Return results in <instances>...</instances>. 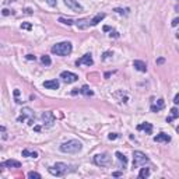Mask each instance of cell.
Returning <instances> with one entry per match:
<instances>
[{
    "label": "cell",
    "mask_w": 179,
    "mask_h": 179,
    "mask_svg": "<svg viewBox=\"0 0 179 179\" xmlns=\"http://www.w3.org/2000/svg\"><path fill=\"white\" fill-rule=\"evenodd\" d=\"M83 144L79 140H69V141L60 144V151L66 153V154H77L79 151H81Z\"/></svg>",
    "instance_id": "cell-1"
},
{
    "label": "cell",
    "mask_w": 179,
    "mask_h": 179,
    "mask_svg": "<svg viewBox=\"0 0 179 179\" xmlns=\"http://www.w3.org/2000/svg\"><path fill=\"white\" fill-rule=\"evenodd\" d=\"M73 51V45L69 41H64V42L56 43L55 46H52V53H55L58 56H69Z\"/></svg>",
    "instance_id": "cell-2"
},
{
    "label": "cell",
    "mask_w": 179,
    "mask_h": 179,
    "mask_svg": "<svg viewBox=\"0 0 179 179\" xmlns=\"http://www.w3.org/2000/svg\"><path fill=\"white\" fill-rule=\"evenodd\" d=\"M70 168H73V167H70V165L64 164V162H56L53 167L49 168V173L60 178V176H64L66 173H69L70 171H74V169H70Z\"/></svg>",
    "instance_id": "cell-3"
},
{
    "label": "cell",
    "mask_w": 179,
    "mask_h": 179,
    "mask_svg": "<svg viewBox=\"0 0 179 179\" xmlns=\"http://www.w3.org/2000/svg\"><path fill=\"white\" fill-rule=\"evenodd\" d=\"M148 162H150V158L144 153H141V151L133 153V168H140L143 165L148 164Z\"/></svg>",
    "instance_id": "cell-4"
},
{
    "label": "cell",
    "mask_w": 179,
    "mask_h": 179,
    "mask_svg": "<svg viewBox=\"0 0 179 179\" xmlns=\"http://www.w3.org/2000/svg\"><path fill=\"white\" fill-rule=\"evenodd\" d=\"M112 162V158L108 153H102V154H97L94 157V164L98 167H108Z\"/></svg>",
    "instance_id": "cell-5"
},
{
    "label": "cell",
    "mask_w": 179,
    "mask_h": 179,
    "mask_svg": "<svg viewBox=\"0 0 179 179\" xmlns=\"http://www.w3.org/2000/svg\"><path fill=\"white\" fill-rule=\"evenodd\" d=\"M27 119H28V124L32 126L34 119H35V113H34V111L30 109V108H24V109L21 111V115H20V118H18V122H25Z\"/></svg>",
    "instance_id": "cell-6"
},
{
    "label": "cell",
    "mask_w": 179,
    "mask_h": 179,
    "mask_svg": "<svg viewBox=\"0 0 179 179\" xmlns=\"http://www.w3.org/2000/svg\"><path fill=\"white\" fill-rule=\"evenodd\" d=\"M60 79L63 80L64 83H67V84H73V83H76L77 80H79V76L74 74V73H71V71H62Z\"/></svg>",
    "instance_id": "cell-7"
},
{
    "label": "cell",
    "mask_w": 179,
    "mask_h": 179,
    "mask_svg": "<svg viewBox=\"0 0 179 179\" xmlns=\"http://www.w3.org/2000/svg\"><path fill=\"white\" fill-rule=\"evenodd\" d=\"M41 119H42L43 124H45L46 128H51V126H53V123H55V115H53V112H51V111L43 112L42 116H41Z\"/></svg>",
    "instance_id": "cell-8"
},
{
    "label": "cell",
    "mask_w": 179,
    "mask_h": 179,
    "mask_svg": "<svg viewBox=\"0 0 179 179\" xmlns=\"http://www.w3.org/2000/svg\"><path fill=\"white\" fill-rule=\"evenodd\" d=\"M81 64H85V66H92L94 64V60H92V55L91 53H87L84 55L81 59H77L76 60V66H81Z\"/></svg>",
    "instance_id": "cell-9"
},
{
    "label": "cell",
    "mask_w": 179,
    "mask_h": 179,
    "mask_svg": "<svg viewBox=\"0 0 179 179\" xmlns=\"http://www.w3.org/2000/svg\"><path fill=\"white\" fill-rule=\"evenodd\" d=\"M64 4L69 7L70 10H73V11H83V6L77 2V0H64Z\"/></svg>",
    "instance_id": "cell-10"
},
{
    "label": "cell",
    "mask_w": 179,
    "mask_h": 179,
    "mask_svg": "<svg viewBox=\"0 0 179 179\" xmlns=\"http://www.w3.org/2000/svg\"><path fill=\"white\" fill-rule=\"evenodd\" d=\"M74 24L77 25V28L79 30H87V28L91 27V24H90V18H81V20H77Z\"/></svg>",
    "instance_id": "cell-11"
},
{
    "label": "cell",
    "mask_w": 179,
    "mask_h": 179,
    "mask_svg": "<svg viewBox=\"0 0 179 179\" xmlns=\"http://www.w3.org/2000/svg\"><path fill=\"white\" fill-rule=\"evenodd\" d=\"M43 87L48 88V90H58L59 87H60V84H59L58 80H48V81H43Z\"/></svg>",
    "instance_id": "cell-12"
},
{
    "label": "cell",
    "mask_w": 179,
    "mask_h": 179,
    "mask_svg": "<svg viewBox=\"0 0 179 179\" xmlns=\"http://www.w3.org/2000/svg\"><path fill=\"white\" fill-rule=\"evenodd\" d=\"M154 141L155 143H169L171 141V136H168L167 133H158L157 136L154 137Z\"/></svg>",
    "instance_id": "cell-13"
},
{
    "label": "cell",
    "mask_w": 179,
    "mask_h": 179,
    "mask_svg": "<svg viewBox=\"0 0 179 179\" xmlns=\"http://www.w3.org/2000/svg\"><path fill=\"white\" fill-rule=\"evenodd\" d=\"M137 130H143V132H146L147 134H151V133H153V124L148 123V122L140 123L139 126H137Z\"/></svg>",
    "instance_id": "cell-14"
},
{
    "label": "cell",
    "mask_w": 179,
    "mask_h": 179,
    "mask_svg": "<svg viewBox=\"0 0 179 179\" xmlns=\"http://www.w3.org/2000/svg\"><path fill=\"white\" fill-rule=\"evenodd\" d=\"M116 158H118L119 165H120L122 169H124V168L128 167V158H126V155H124V154H122L120 151H118V153H116Z\"/></svg>",
    "instance_id": "cell-15"
},
{
    "label": "cell",
    "mask_w": 179,
    "mask_h": 179,
    "mask_svg": "<svg viewBox=\"0 0 179 179\" xmlns=\"http://www.w3.org/2000/svg\"><path fill=\"white\" fill-rule=\"evenodd\" d=\"M0 167H6V168H21V164H20L18 161H15V160H7V161H4V162L0 165Z\"/></svg>",
    "instance_id": "cell-16"
},
{
    "label": "cell",
    "mask_w": 179,
    "mask_h": 179,
    "mask_svg": "<svg viewBox=\"0 0 179 179\" xmlns=\"http://www.w3.org/2000/svg\"><path fill=\"white\" fill-rule=\"evenodd\" d=\"M133 66H134V69L139 70V71H141V73H146V71H147V64L144 63L143 60H134Z\"/></svg>",
    "instance_id": "cell-17"
},
{
    "label": "cell",
    "mask_w": 179,
    "mask_h": 179,
    "mask_svg": "<svg viewBox=\"0 0 179 179\" xmlns=\"http://www.w3.org/2000/svg\"><path fill=\"white\" fill-rule=\"evenodd\" d=\"M105 17H106V15H105V13H98V14L95 15L94 18H91V20H90V24H91V27H94V25H97L98 22H101L104 18H105Z\"/></svg>",
    "instance_id": "cell-18"
},
{
    "label": "cell",
    "mask_w": 179,
    "mask_h": 179,
    "mask_svg": "<svg viewBox=\"0 0 179 179\" xmlns=\"http://www.w3.org/2000/svg\"><path fill=\"white\" fill-rule=\"evenodd\" d=\"M164 106H165L164 100H158L157 102L151 105V112H158V111H161L162 108H164Z\"/></svg>",
    "instance_id": "cell-19"
},
{
    "label": "cell",
    "mask_w": 179,
    "mask_h": 179,
    "mask_svg": "<svg viewBox=\"0 0 179 179\" xmlns=\"http://www.w3.org/2000/svg\"><path fill=\"white\" fill-rule=\"evenodd\" d=\"M79 92L83 94V95H85V97H92V95H94V91H92L88 85H83V87L79 90Z\"/></svg>",
    "instance_id": "cell-20"
},
{
    "label": "cell",
    "mask_w": 179,
    "mask_h": 179,
    "mask_svg": "<svg viewBox=\"0 0 179 179\" xmlns=\"http://www.w3.org/2000/svg\"><path fill=\"white\" fill-rule=\"evenodd\" d=\"M179 116V112H178V108H172L171 109V116H168L167 118V122L169 123V122H172V120H175L176 118Z\"/></svg>",
    "instance_id": "cell-21"
},
{
    "label": "cell",
    "mask_w": 179,
    "mask_h": 179,
    "mask_svg": "<svg viewBox=\"0 0 179 179\" xmlns=\"http://www.w3.org/2000/svg\"><path fill=\"white\" fill-rule=\"evenodd\" d=\"M21 155H22V157H31V158H38V153H37V151H30V150H22Z\"/></svg>",
    "instance_id": "cell-22"
},
{
    "label": "cell",
    "mask_w": 179,
    "mask_h": 179,
    "mask_svg": "<svg viewBox=\"0 0 179 179\" xmlns=\"http://www.w3.org/2000/svg\"><path fill=\"white\" fill-rule=\"evenodd\" d=\"M150 176V168H141L139 172V178L144 179V178H148Z\"/></svg>",
    "instance_id": "cell-23"
},
{
    "label": "cell",
    "mask_w": 179,
    "mask_h": 179,
    "mask_svg": "<svg viewBox=\"0 0 179 179\" xmlns=\"http://www.w3.org/2000/svg\"><path fill=\"white\" fill-rule=\"evenodd\" d=\"M41 62H42L45 66H51V63H52L51 58H49V56H46V55H43L42 58H41Z\"/></svg>",
    "instance_id": "cell-24"
},
{
    "label": "cell",
    "mask_w": 179,
    "mask_h": 179,
    "mask_svg": "<svg viewBox=\"0 0 179 179\" xmlns=\"http://www.w3.org/2000/svg\"><path fill=\"white\" fill-rule=\"evenodd\" d=\"M59 21L62 22V24H66V25H71V24H74V21L71 18H63V17H60L59 18Z\"/></svg>",
    "instance_id": "cell-25"
},
{
    "label": "cell",
    "mask_w": 179,
    "mask_h": 179,
    "mask_svg": "<svg viewBox=\"0 0 179 179\" xmlns=\"http://www.w3.org/2000/svg\"><path fill=\"white\" fill-rule=\"evenodd\" d=\"M28 178H31V179H41V173H38V172H34V171H31V172H28Z\"/></svg>",
    "instance_id": "cell-26"
},
{
    "label": "cell",
    "mask_w": 179,
    "mask_h": 179,
    "mask_svg": "<svg viewBox=\"0 0 179 179\" xmlns=\"http://www.w3.org/2000/svg\"><path fill=\"white\" fill-rule=\"evenodd\" d=\"M21 30H32V24L31 22H22L21 24Z\"/></svg>",
    "instance_id": "cell-27"
},
{
    "label": "cell",
    "mask_w": 179,
    "mask_h": 179,
    "mask_svg": "<svg viewBox=\"0 0 179 179\" xmlns=\"http://www.w3.org/2000/svg\"><path fill=\"white\" fill-rule=\"evenodd\" d=\"M113 11H116L118 14H128V11H129V9H115Z\"/></svg>",
    "instance_id": "cell-28"
},
{
    "label": "cell",
    "mask_w": 179,
    "mask_h": 179,
    "mask_svg": "<svg viewBox=\"0 0 179 179\" xmlns=\"http://www.w3.org/2000/svg\"><path fill=\"white\" fill-rule=\"evenodd\" d=\"M118 137H119V134H118V133H111L109 136H108V139H109V140H116Z\"/></svg>",
    "instance_id": "cell-29"
},
{
    "label": "cell",
    "mask_w": 179,
    "mask_h": 179,
    "mask_svg": "<svg viewBox=\"0 0 179 179\" xmlns=\"http://www.w3.org/2000/svg\"><path fill=\"white\" fill-rule=\"evenodd\" d=\"M109 56H113V52H105L102 55V59H108Z\"/></svg>",
    "instance_id": "cell-30"
},
{
    "label": "cell",
    "mask_w": 179,
    "mask_h": 179,
    "mask_svg": "<svg viewBox=\"0 0 179 179\" xmlns=\"http://www.w3.org/2000/svg\"><path fill=\"white\" fill-rule=\"evenodd\" d=\"M46 2H48V4H49V6H52V7L56 6V0H46Z\"/></svg>",
    "instance_id": "cell-31"
},
{
    "label": "cell",
    "mask_w": 179,
    "mask_h": 179,
    "mask_svg": "<svg viewBox=\"0 0 179 179\" xmlns=\"http://www.w3.org/2000/svg\"><path fill=\"white\" fill-rule=\"evenodd\" d=\"M173 104H175V105H178V104H179V94L175 95V98H173Z\"/></svg>",
    "instance_id": "cell-32"
},
{
    "label": "cell",
    "mask_w": 179,
    "mask_h": 179,
    "mask_svg": "<svg viewBox=\"0 0 179 179\" xmlns=\"http://www.w3.org/2000/svg\"><path fill=\"white\" fill-rule=\"evenodd\" d=\"M10 14H11V11H10V10H7V9L3 10V15H10Z\"/></svg>",
    "instance_id": "cell-33"
},
{
    "label": "cell",
    "mask_w": 179,
    "mask_h": 179,
    "mask_svg": "<svg viewBox=\"0 0 179 179\" xmlns=\"http://www.w3.org/2000/svg\"><path fill=\"white\" fill-rule=\"evenodd\" d=\"M178 22H179V18H173V21H172V27H176V25H178Z\"/></svg>",
    "instance_id": "cell-34"
},
{
    "label": "cell",
    "mask_w": 179,
    "mask_h": 179,
    "mask_svg": "<svg viewBox=\"0 0 179 179\" xmlns=\"http://www.w3.org/2000/svg\"><path fill=\"white\" fill-rule=\"evenodd\" d=\"M27 59H28V60H35V56H34V55H27Z\"/></svg>",
    "instance_id": "cell-35"
},
{
    "label": "cell",
    "mask_w": 179,
    "mask_h": 179,
    "mask_svg": "<svg viewBox=\"0 0 179 179\" xmlns=\"http://www.w3.org/2000/svg\"><path fill=\"white\" fill-rule=\"evenodd\" d=\"M109 35H111V38H112V37L118 38V37H119V34H118V32H113V34H112V32H111V34H109Z\"/></svg>",
    "instance_id": "cell-36"
},
{
    "label": "cell",
    "mask_w": 179,
    "mask_h": 179,
    "mask_svg": "<svg viewBox=\"0 0 179 179\" xmlns=\"http://www.w3.org/2000/svg\"><path fill=\"white\" fill-rule=\"evenodd\" d=\"M122 172H113V176H120Z\"/></svg>",
    "instance_id": "cell-37"
},
{
    "label": "cell",
    "mask_w": 179,
    "mask_h": 179,
    "mask_svg": "<svg viewBox=\"0 0 179 179\" xmlns=\"http://www.w3.org/2000/svg\"><path fill=\"white\" fill-rule=\"evenodd\" d=\"M157 63H160V64H161V63H164V59H158Z\"/></svg>",
    "instance_id": "cell-38"
},
{
    "label": "cell",
    "mask_w": 179,
    "mask_h": 179,
    "mask_svg": "<svg viewBox=\"0 0 179 179\" xmlns=\"http://www.w3.org/2000/svg\"><path fill=\"white\" fill-rule=\"evenodd\" d=\"M109 30H111V28L108 27V25H105V27H104V31H109Z\"/></svg>",
    "instance_id": "cell-39"
},
{
    "label": "cell",
    "mask_w": 179,
    "mask_h": 179,
    "mask_svg": "<svg viewBox=\"0 0 179 179\" xmlns=\"http://www.w3.org/2000/svg\"><path fill=\"white\" fill-rule=\"evenodd\" d=\"M4 130H6V129H4L3 126H0V132H4Z\"/></svg>",
    "instance_id": "cell-40"
}]
</instances>
